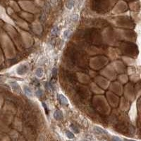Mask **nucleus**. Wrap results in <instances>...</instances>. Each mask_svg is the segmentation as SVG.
<instances>
[{
	"mask_svg": "<svg viewBox=\"0 0 141 141\" xmlns=\"http://www.w3.org/2000/svg\"><path fill=\"white\" fill-rule=\"evenodd\" d=\"M42 105H43V107L44 108V109L46 110V112H47V114H48V108H47V105L44 103V102H42Z\"/></svg>",
	"mask_w": 141,
	"mask_h": 141,
	"instance_id": "16",
	"label": "nucleus"
},
{
	"mask_svg": "<svg viewBox=\"0 0 141 141\" xmlns=\"http://www.w3.org/2000/svg\"></svg>",
	"mask_w": 141,
	"mask_h": 141,
	"instance_id": "20",
	"label": "nucleus"
},
{
	"mask_svg": "<svg viewBox=\"0 0 141 141\" xmlns=\"http://www.w3.org/2000/svg\"><path fill=\"white\" fill-rule=\"evenodd\" d=\"M126 141H133V140H126Z\"/></svg>",
	"mask_w": 141,
	"mask_h": 141,
	"instance_id": "19",
	"label": "nucleus"
},
{
	"mask_svg": "<svg viewBox=\"0 0 141 141\" xmlns=\"http://www.w3.org/2000/svg\"><path fill=\"white\" fill-rule=\"evenodd\" d=\"M4 81V78H2V77H0V83H2Z\"/></svg>",
	"mask_w": 141,
	"mask_h": 141,
	"instance_id": "18",
	"label": "nucleus"
},
{
	"mask_svg": "<svg viewBox=\"0 0 141 141\" xmlns=\"http://www.w3.org/2000/svg\"><path fill=\"white\" fill-rule=\"evenodd\" d=\"M9 84H10V86H11V88L12 89V90L15 93H16V94H20L21 93V88L20 85L18 84L16 82H15V81H11L9 83Z\"/></svg>",
	"mask_w": 141,
	"mask_h": 141,
	"instance_id": "1",
	"label": "nucleus"
},
{
	"mask_svg": "<svg viewBox=\"0 0 141 141\" xmlns=\"http://www.w3.org/2000/svg\"><path fill=\"white\" fill-rule=\"evenodd\" d=\"M74 4H75L74 0H67L66 6V8L68 9H71L73 7Z\"/></svg>",
	"mask_w": 141,
	"mask_h": 141,
	"instance_id": "8",
	"label": "nucleus"
},
{
	"mask_svg": "<svg viewBox=\"0 0 141 141\" xmlns=\"http://www.w3.org/2000/svg\"><path fill=\"white\" fill-rule=\"evenodd\" d=\"M54 118L56 119V120H61L63 119V114L61 111L59 110H56L54 112Z\"/></svg>",
	"mask_w": 141,
	"mask_h": 141,
	"instance_id": "4",
	"label": "nucleus"
},
{
	"mask_svg": "<svg viewBox=\"0 0 141 141\" xmlns=\"http://www.w3.org/2000/svg\"><path fill=\"white\" fill-rule=\"evenodd\" d=\"M59 28H58L57 26H56L55 28H54L52 30V33H51V34L53 36H56V35H58L59 34Z\"/></svg>",
	"mask_w": 141,
	"mask_h": 141,
	"instance_id": "9",
	"label": "nucleus"
},
{
	"mask_svg": "<svg viewBox=\"0 0 141 141\" xmlns=\"http://www.w3.org/2000/svg\"><path fill=\"white\" fill-rule=\"evenodd\" d=\"M35 75L37 78H42L44 75V70L42 68H37L35 70Z\"/></svg>",
	"mask_w": 141,
	"mask_h": 141,
	"instance_id": "5",
	"label": "nucleus"
},
{
	"mask_svg": "<svg viewBox=\"0 0 141 141\" xmlns=\"http://www.w3.org/2000/svg\"><path fill=\"white\" fill-rule=\"evenodd\" d=\"M66 136H67L69 138H70V139H72V138H74L73 133H72L70 132V131H66Z\"/></svg>",
	"mask_w": 141,
	"mask_h": 141,
	"instance_id": "13",
	"label": "nucleus"
},
{
	"mask_svg": "<svg viewBox=\"0 0 141 141\" xmlns=\"http://www.w3.org/2000/svg\"><path fill=\"white\" fill-rule=\"evenodd\" d=\"M35 94H36L37 97H41L43 95V91H42V90H41V89H38V90L36 91Z\"/></svg>",
	"mask_w": 141,
	"mask_h": 141,
	"instance_id": "12",
	"label": "nucleus"
},
{
	"mask_svg": "<svg viewBox=\"0 0 141 141\" xmlns=\"http://www.w3.org/2000/svg\"><path fill=\"white\" fill-rule=\"evenodd\" d=\"M70 128H71V129L73 131V132L75 133H79V129H78V128L76 126H75L74 124H71V125H70Z\"/></svg>",
	"mask_w": 141,
	"mask_h": 141,
	"instance_id": "10",
	"label": "nucleus"
},
{
	"mask_svg": "<svg viewBox=\"0 0 141 141\" xmlns=\"http://www.w3.org/2000/svg\"><path fill=\"white\" fill-rule=\"evenodd\" d=\"M49 1L52 5H56L57 4V0H49Z\"/></svg>",
	"mask_w": 141,
	"mask_h": 141,
	"instance_id": "15",
	"label": "nucleus"
},
{
	"mask_svg": "<svg viewBox=\"0 0 141 141\" xmlns=\"http://www.w3.org/2000/svg\"><path fill=\"white\" fill-rule=\"evenodd\" d=\"M94 131L97 133V134H107V132L105 130H104L102 128L97 127V126L94 128Z\"/></svg>",
	"mask_w": 141,
	"mask_h": 141,
	"instance_id": "6",
	"label": "nucleus"
},
{
	"mask_svg": "<svg viewBox=\"0 0 141 141\" xmlns=\"http://www.w3.org/2000/svg\"><path fill=\"white\" fill-rule=\"evenodd\" d=\"M28 66L26 65H21V66H19L17 68V70H16V72H17V73L18 75H24V74H26L27 72H28Z\"/></svg>",
	"mask_w": 141,
	"mask_h": 141,
	"instance_id": "2",
	"label": "nucleus"
},
{
	"mask_svg": "<svg viewBox=\"0 0 141 141\" xmlns=\"http://www.w3.org/2000/svg\"><path fill=\"white\" fill-rule=\"evenodd\" d=\"M112 140H113V141H121V138H119L118 137H114Z\"/></svg>",
	"mask_w": 141,
	"mask_h": 141,
	"instance_id": "17",
	"label": "nucleus"
},
{
	"mask_svg": "<svg viewBox=\"0 0 141 141\" xmlns=\"http://www.w3.org/2000/svg\"><path fill=\"white\" fill-rule=\"evenodd\" d=\"M63 37H64L65 39L69 38L70 35V30H66L63 32Z\"/></svg>",
	"mask_w": 141,
	"mask_h": 141,
	"instance_id": "11",
	"label": "nucleus"
},
{
	"mask_svg": "<svg viewBox=\"0 0 141 141\" xmlns=\"http://www.w3.org/2000/svg\"><path fill=\"white\" fill-rule=\"evenodd\" d=\"M58 99L60 102V104L63 106H69V101L67 99V98L65 97L63 95L59 94L58 95Z\"/></svg>",
	"mask_w": 141,
	"mask_h": 141,
	"instance_id": "3",
	"label": "nucleus"
},
{
	"mask_svg": "<svg viewBox=\"0 0 141 141\" xmlns=\"http://www.w3.org/2000/svg\"><path fill=\"white\" fill-rule=\"evenodd\" d=\"M24 92H25V93L26 94V95L28 97H33V92L30 90V88H28V86H24Z\"/></svg>",
	"mask_w": 141,
	"mask_h": 141,
	"instance_id": "7",
	"label": "nucleus"
},
{
	"mask_svg": "<svg viewBox=\"0 0 141 141\" xmlns=\"http://www.w3.org/2000/svg\"><path fill=\"white\" fill-rule=\"evenodd\" d=\"M52 77L53 78H56V75H57V70H56V68H54L52 70Z\"/></svg>",
	"mask_w": 141,
	"mask_h": 141,
	"instance_id": "14",
	"label": "nucleus"
}]
</instances>
